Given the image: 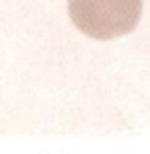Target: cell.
Returning <instances> with one entry per match:
<instances>
[{"label":"cell","mask_w":150,"mask_h":154,"mask_svg":"<svg viewBox=\"0 0 150 154\" xmlns=\"http://www.w3.org/2000/svg\"><path fill=\"white\" fill-rule=\"evenodd\" d=\"M68 16L84 35L109 41L135 31L142 0H68Z\"/></svg>","instance_id":"cell-1"}]
</instances>
